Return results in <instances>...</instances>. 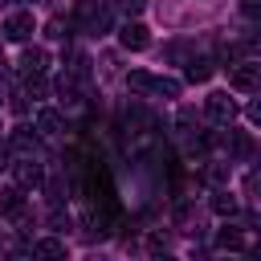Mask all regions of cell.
Wrapping results in <instances>:
<instances>
[{
	"mask_svg": "<svg viewBox=\"0 0 261 261\" xmlns=\"http://www.w3.org/2000/svg\"><path fill=\"white\" fill-rule=\"evenodd\" d=\"M8 167H12V179H16L20 188H41V184H45V171H41L37 159H16V163H8Z\"/></svg>",
	"mask_w": 261,
	"mask_h": 261,
	"instance_id": "5",
	"label": "cell"
},
{
	"mask_svg": "<svg viewBox=\"0 0 261 261\" xmlns=\"http://www.w3.org/2000/svg\"><path fill=\"white\" fill-rule=\"evenodd\" d=\"M155 261H175V257H167V253H159V257H155Z\"/></svg>",
	"mask_w": 261,
	"mask_h": 261,
	"instance_id": "21",
	"label": "cell"
},
{
	"mask_svg": "<svg viewBox=\"0 0 261 261\" xmlns=\"http://www.w3.org/2000/svg\"><path fill=\"white\" fill-rule=\"evenodd\" d=\"M8 143H12L16 151H20V159H37V155H41V143H37V135H29L24 126H16Z\"/></svg>",
	"mask_w": 261,
	"mask_h": 261,
	"instance_id": "10",
	"label": "cell"
},
{
	"mask_svg": "<svg viewBox=\"0 0 261 261\" xmlns=\"http://www.w3.org/2000/svg\"><path fill=\"white\" fill-rule=\"evenodd\" d=\"M45 65H49V53H45V49H37V45H33V49H24V53H20V73H24V77L45 73Z\"/></svg>",
	"mask_w": 261,
	"mask_h": 261,
	"instance_id": "9",
	"label": "cell"
},
{
	"mask_svg": "<svg viewBox=\"0 0 261 261\" xmlns=\"http://www.w3.org/2000/svg\"><path fill=\"white\" fill-rule=\"evenodd\" d=\"M245 114H249V122H257V126H261V98H253V102H249V110H245Z\"/></svg>",
	"mask_w": 261,
	"mask_h": 261,
	"instance_id": "20",
	"label": "cell"
},
{
	"mask_svg": "<svg viewBox=\"0 0 261 261\" xmlns=\"http://www.w3.org/2000/svg\"><path fill=\"white\" fill-rule=\"evenodd\" d=\"M0 33H4L8 41H29V37L37 33V24H33V12H12V16L0 24Z\"/></svg>",
	"mask_w": 261,
	"mask_h": 261,
	"instance_id": "4",
	"label": "cell"
},
{
	"mask_svg": "<svg viewBox=\"0 0 261 261\" xmlns=\"http://www.w3.org/2000/svg\"><path fill=\"white\" fill-rule=\"evenodd\" d=\"M216 245H220V249H232V253H237V249H245V232H241V228H228V224H224V228L216 232Z\"/></svg>",
	"mask_w": 261,
	"mask_h": 261,
	"instance_id": "14",
	"label": "cell"
},
{
	"mask_svg": "<svg viewBox=\"0 0 261 261\" xmlns=\"http://www.w3.org/2000/svg\"><path fill=\"white\" fill-rule=\"evenodd\" d=\"M228 86H232V90H261V65H257V61H237V65H228Z\"/></svg>",
	"mask_w": 261,
	"mask_h": 261,
	"instance_id": "2",
	"label": "cell"
},
{
	"mask_svg": "<svg viewBox=\"0 0 261 261\" xmlns=\"http://www.w3.org/2000/svg\"><path fill=\"white\" fill-rule=\"evenodd\" d=\"M118 41H122V49H135V53H139V49L151 45V33H147L139 20H126V24L118 29Z\"/></svg>",
	"mask_w": 261,
	"mask_h": 261,
	"instance_id": "6",
	"label": "cell"
},
{
	"mask_svg": "<svg viewBox=\"0 0 261 261\" xmlns=\"http://www.w3.org/2000/svg\"><path fill=\"white\" fill-rule=\"evenodd\" d=\"M151 94H163V98H179V82H175V77H155V82H151Z\"/></svg>",
	"mask_w": 261,
	"mask_h": 261,
	"instance_id": "15",
	"label": "cell"
},
{
	"mask_svg": "<svg viewBox=\"0 0 261 261\" xmlns=\"http://www.w3.org/2000/svg\"><path fill=\"white\" fill-rule=\"evenodd\" d=\"M24 196H20V188H0V216H8V220H24Z\"/></svg>",
	"mask_w": 261,
	"mask_h": 261,
	"instance_id": "7",
	"label": "cell"
},
{
	"mask_svg": "<svg viewBox=\"0 0 261 261\" xmlns=\"http://www.w3.org/2000/svg\"><path fill=\"white\" fill-rule=\"evenodd\" d=\"M204 110H208V118L216 122V126H232V118H237V102L228 98V94H208V102H204Z\"/></svg>",
	"mask_w": 261,
	"mask_h": 261,
	"instance_id": "3",
	"label": "cell"
},
{
	"mask_svg": "<svg viewBox=\"0 0 261 261\" xmlns=\"http://www.w3.org/2000/svg\"><path fill=\"white\" fill-rule=\"evenodd\" d=\"M73 20L86 24L90 33H102V29L110 24V16H106V8H102L98 0H77V4H73Z\"/></svg>",
	"mask_w": 261,
	"mask_h": 261,
	"instance_id": "1",
	"label": "cell"
},
{
	"mask_svg": "<svg viewBox=\"0 0 261 261\" xmlns=\"http://www.w3.org/2000/svg\"><path fill=\"white\" fill-rule=\"evenodd\" d=\"M212 73H216V61H208V57H196L188 65V82H208Z\"/></svg>",
	"mask_w": 261,
	"mask_h": 261,
	"instance_id": "12",
	"label": "cell"
},
{
	"mask_svg": "<svg viewBox=\"0 0 261 261\" xmlns=\"http://www.w3.org/2000/svg\"><path fill=\"white\" fill-rule=\"evenodd\" d=\"M37 130H41V135H61L65 122H61L57 110H37Z\"/></svg>",
	"mask_w": 261,
	"mask_h": 261,
	"instance_id": "11",
	"label": "cell"
},
{
	"mask_svg": "<svg viewBox=\"0 0 261 261\" xmlns=\"http://www.w3.org/2000/svg\"><path fill=\"white\" fill-rule=\"evenodd\" d=\"M151 82H155V73H147V69L126 73V90H130V94H151Z\"/></svg>",
	"mask_w": 261,
	"mask_h": 261,
	"instance_id": "13",
	"label": "cell"
},
{
	"mask_svg": "<svg viewBox=\"0 0 261 261\" xmlns=\"http://www.w3.org/2000/svg\"><path fill=\"white\" fill-rule=\"evenodd\" d=\"M114 8H118L122 16H139V12L147 8V0H114Z\"/></svg>",
	"mask_w": 261,
	"mask_h": 261,
	"instance_id": "18",
	"label": "cell"
},
{
	"mask_svg": "<svg viewBox=\"0 0 261 261\" xmlns=\"http://www.w3.org/2000/svg\"><path fill=\"white\" fill-rule=\"evenodd\" d=\"M24 94H29V98H45V94H49V82H45L41 73H33V77L24 82Z\"/></svg>",
	"mask_w": 261,
	"mask_h": 261,
	"instance_id": "17",
	"label": "cell"
},
{
	"mask_svg": "<svg viewBox=\"0 0 261 261\" xmlns=\"http://www.w3.org/2000/svg\"><path fill=\"white\" fill-rule=\"evenodd\" d=\"M20 4H45V0H20Z\"/></svg>",
	"mask_w": 261,
	"mask_h": 261,
	"instance_id": "22",
	"label": "cell"
},
{
	"mask_svg": "<svg viewBox=\"0 0 261 261\" xmlns=\"http://www.w3.org/2000/svg\"><path fill=\"white\" fill-rule=\"evenodd\" d=\"M241 12L249 20H261V0H241Z\"/></svg>",
	"mask_w": 261,
	"mask_h": 261,
	"instance_id": "19",
	"label": "cell"
},
{
	"mask_svg": "<svg viewBox=\"0 0 261 261\" xmlns=\"http://www.w3.org/2000/svg\"><path fill=\"white\" fill-rule=\"evenodd\" d=\"M212 212H220V216H232V212H237V200H232L228 192H216V196H212Z\"/></svg>",
	"mask_w": 261,
	"mask_h": 261,
	"instance_id": "16",
	"label": "cell"
},
{
	"mask_svg": "<svg viewBox=\"0 0 261 261\" xmlns=\"http://www.w3.org/2000/svg\"><path fill=\"white\" fill-rule=\"evenodd\" d=\"M69 253H65V241L61 237H41L37 245H33V261H65Z\"/></svg>",
	"mask_w": 261,
	"mask_h": 261,
	"instance_id": "8",
	"label": "cell"
}]
</instances>
